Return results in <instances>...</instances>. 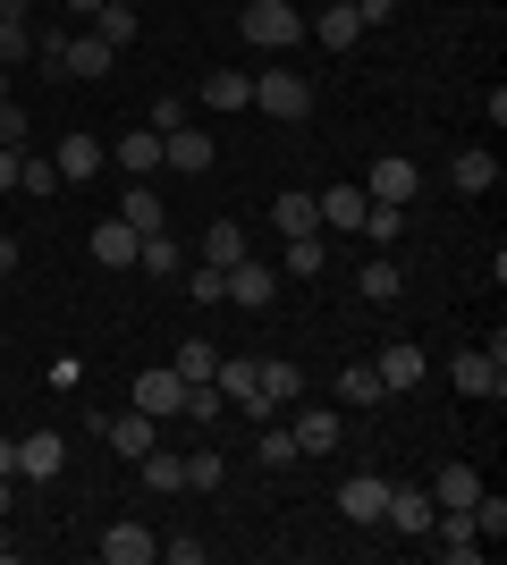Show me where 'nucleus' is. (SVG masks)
<instances>
[{"mask_svg":"<svg viewBox=\"0 0 507 565\" xmlns=\"http://www.w3.org/2000/svg\"><path fill=\"white\" fill-rule=\"evenodd\" d=\"M169 363H178V380H187V388H194V380H212V363H220V347H212V338H187V347L169 354Z\"/></svg>","mask_w":507,"mask_h":565,"instance_id":"nucleus-35","label":"nucleus"},{"mask_svg":"<svg viewBox=\"0 0 507 565\" xmlns=\"http://www.w3.org/2000/svg\"><path fill=\"white\" fill-rule=\"evenodd\" d=\"M254 110H271L279 127H305V118H314V85H305V68H254Z\"/></svg>","mask_w":507,"mask_h":565,"instance_id":"nucleus-2","label":"nucleus"},{"mask_svg":"<svg viewBox=\"0 0 507 565\" xmlns=\"http://www.w3.org/2000/svg\"><path fill=\"white\" fill-rule=\"evenodd\" d=\"M423 541H432L440 548V557H457V565H483V532H474V515H465V507H440V515H432V532H423Z\"/></svg>","mask_w":507,"mask_h":565,"instance_id":"nucleus-5","label":"nucleus"},{"mask_svg":"<svg viewBox=\"0 0 507 565\" xmlns=\"http://www.w3.org/2000/svg\"><path fill=\"white\" fill-rule=\"evenodd\" d=\"M398 228H406V212H398V203H363V236H372V245H389Z\"/></svg>","mask_w":507,"mask_h":565,"instance_id":"nucleus-41","label":"nucleus"},{"mask_svg":"<svg viewBox=\"0 0 507 565\" xmlns=\"http://www.w3.org/2000/svg\"><path fill=\"white\" fill-rule=\"evenodd\" d=\"M85 25H94V34H102L110 51H127V43H136V9H127V0H102V9H94Z\"/></svg>","mask_w":507,"mask_h":565,"instance_id":"nucleus-27","label":"nucleus"},{"mask_svg":"<svg viewBox=\"0 0 507 565\" xmlns=\"http://www.w3.org/2000/svg\"><path fill=\"white\" fill-rule=\"evenodd\" d=\"M0 143H9V152H25V110H18V102H0Z\"/></svg>","mask_w":507,"mask_h":565,"instance_id":"nucleus-46","label":"nucleus"},{"mask_svg":"<svg viewBox=\"0 0 507 565\" xmlns=\"http://www.w3.org/2000/svg\"><path fill=\"white\" fill-rule=\"evenodd\" d=\"M178 262H187V254H178V236H145V245H136V270H152V279H169V270H178Z\"/></svg>","mask_w":507,"mask_h":565,"instance_id":"nucleus-34","label":"nucleus"},{"mask_svg":"<svg viewBox=\"0 0 507 565\" xmlns=\"http://www.w3.org/2000/svg\"><path fill=\"white\" fill-rule=\"evenodd\" d=\"M288 439H296V456H330L338 448V414L330 405H305V414L288 423Z\"/></svg>","mask_w":507,"mask_h":565,"instance_id":"nucleus-19","label":"nucleus"},{"mask_svg":"<svg viewBox=\"0 0 507 565\" xmlns=\"http://www.w3.org/2000/svg\"><path fill=\"white\" fill-rule=\"evenodd\" d=\"M18 60H34V34L25 18H0V68H18Z\"/></svg>","mask_w":507,"mask_h":565,"instance_id":"nucleus-40","label":"nucleus"},{"mask_svg":"<svg viewBox=\"0 0 507 565\" xmlns=\"http://www.w3.org/2000/svg\"><path fill=\"white\" fill-rule=\"evenodd\" d=\"M356 287H363V305H398V287H406V279H398V262H363V270H356Z\"/></svg>","mask_w":507,"mask_h":565,"instance_id":"nucleus-31","label":"nucleus"},{"mask_svg":"<svg viewBox=\"0 0 507 565\" xmlns=\"http://www.w3.org/2000/svg\"><path fill=\"white\" fill-rule=\"evenodd\" d=\"M9 270H18V236H0V279H9Z\"/></svg>","mask_w":507,"mask_h":565,"instance_id":"nucleus-49","label":"nucleus"},{"mask_svg":"<svg viewBox=\"0 0 507 565\" xmlns=\"http://www.w3.org/2000/svg\"><path fill=\"white\" fill-rule=\"evenodd\" d=\"M145 127H152V136H169V127H187V102H178V94H161V102H152V118H145Z\"/></svg>","mask_w":507,"mask_h":565,"instance_id":"nucleus-43","label":"nucleus"},{"mask_svg":"<svg viewBox=\"0 0 507 565\" xmlns=\"http://www.w3.org/2000/svg\"><path fill=\"white\" fill-rule=\"evenodd\" d=\"M372 372H381L389 397H406V388H423V347H414V338H389V347L372 354Z\"/></svg>","mask_w":507,"mask_h":565,"instance_id":"nucleus-10","label":"nucleus"},{"mask_svg":"<svg viewBox=\"0 0 507 565\" xmlns=\"http://www.w3.org/2000/svg\"><path fill=\"white\" fill-rule=\"evenodd\" d=\"M237 34L254 51H296V43H305V9H296V0H245Z\"/></svg>","mask_w":507,"mask_h":565,"instance_id":"nucleus-1","label":"nucleus"},{"mask_svg":"<svg viewBox=\"0 0 507 565\" xmlns=\"http://www.w3.org/2000/svg\"><path fill=\"white\" fill-rule=\"evenodd\" d=\"M136 481H145L152 498H169V490H187V456H169L161 439H152V448L136 456Z\"/></svg>","mask_w":507,"mask_h":565,"instance_id":"nucleus-18","label":"nucleus"},{"mask_svg":"<svg viewBox=\"0 0 507 565\" xmlns=\"http://www.w3.org/2000/svg\"><path fill=\"white\" fill-rule=\"evenodd\" d=\"M271 296H279V279H271L263 262H229V305H245V312H263Z\"/></svg>","mask_w":507,"mask_h":565,"instance_id":"nucleus-20","label":"nucleus"},{"mask_svg":"<svg viewBox=\"0 0 507 565\" xmlns=\"http://www.w3.org/2000/svg\"><path fill=\"white\" fill-rule=\"evenodd\" d=\"M271 220H279V236H314L321 228V212H314V194H279V203H271Z\"/></svg>","mask_w":507,"mask_h":565,"instance_id":"nucleus-28","label":"nucleus"},{"mask_svg":"<svg viewBox=\"0 0 507 565\" xmlns=\"http://www.w3.org/2000/svg\"><path fill=\"white\" fill-rule=\"evenodd\" d=\"M68 472V439L60 430H25L18 439V481H60Z\"/></svg>","mask_w":507,"mask_h":565,"instance_id":"nucleus-6","label":"nucleus"},{"mask_svg":"<svg viewBox=\"0 0 507 565\" xmlns=\"http://www.w3.org/2000/svg\"><path fill=\"white\" fill-rule=\"evenodd\" d=\"M203 102L212 110H254V68H212L203 76Z\"/></svg>","mask_w":507,"mask_h":565,"instance_id":"nucleus-24","label":"nucleus"},{"mask_svg":"<svg viewBox=\"0 0 507 565\" xmlns=\"http://www.w3.org/2000/svg\"><path fill=\"white\" fill-rule=\"evenodd\" d=\"M110 60H119V51L85 25V34H68V51H60V76H110Z\"/></svg>","mask_w":507,"mask_h":565,"instance_id":"nucleus-17","label":"nucleus"},{"mask_svg":"<svg viewBox=\"0 0 507 565\" xmlns=\"http://www.w3.org/2000/svg\"><path fill=\"white\" fill-rule=\"evenodd\" d=\"M161 557H169V565H203V541H194V532H169Z\"/></svg>","mask_w":507,"mask_h":565,"instance_id":"nucleus-45","label":"nucleus"},{"mask_svg":"<svg viewBox=\"0 0 507 565\" xmlns=\"http://www.w3.org/2000/svg\"><path fill=\"white\" fill-rule=\"evenodd\" d=\"M356 18H363V34H372V25H389V18H398V0H356Z\"/></svg>","mask_w":507,"mask_h":565,"instance_id":"nucleus-47","label":"nucleus"},{"mask_svg":"<svg viewBox=\"0 0 507 565\" xmlns=\"http://www.w3.org/2000/svg\"><path fill=\"white\" fill-rule=\"evenodd\" d=\"M465 515H474V532H483V541H507V498H474V507H465Z\"/></svg>","mask_w":507,"mask_h":565,"instance_id":"nucleus-38","label":"nucleus"},{"mask_svg":"<svg viewBox=\"0 0 507 565\" xmlns=\"http://www.w3.org/2000/svg\"><path fill=\"white\" fill-rule=\"evenodd\" d=\"M110 161L94 136H60V186H94V169Z\"/></svg>","mask_w":507,"mask_h":565,"instance_id":"nucleus-21","label":"nucleus"},{"mask_svg":"<svg viewBox=\"0 0 507 565\" xmlns=\"http://www.w3.org/2000/svg\"><path fill=\"white\" fill-rule=\"evenodd\" d=\"M448 186H457V194H490V186H499V152H483V143H465L457 161H448Z\"/></svg>","mask_w":507,"mask_h":565,"instance_id":"nucleus-16","label":"nucleus"},{"mask_svg":"<svg viewBox=\"0 0 507 565\" xmlns=\"http://www.w3.org/2000/svg\"><path fill=\"white\" fill-rule=\"evenodd\" d=\"M136 245H145V236L127 228V220H102L94 228V262L102 270H136Z\"/></svg>","mask_w":507,"mask_h":565,"instance_id":"nucleus-23","label":"nucleus"},{"mask_svg":"<svg viewBox=\"0 0 507 565\" xmlns=\"http://www.w3.org/2000/svg\"><path fill=\"white\" fill-rule=\"evenodd\" d=\"M254 456H263V465H296V439H288L279 423H271V430H263V448H254Z\"/></svg>","mask_w":507,"mask_h":565,"instance_id":"nucleus-44","label":"nucleus"},{"mask_svg":"<svg viewBox=\"0 0 507 565\" xmlns=\"http://www.w3.org/2000/svg\"><path fill=\"white\" fill-rule=\"evenodd\" d=\"M0 18H18V0H0Z\"/></svg>","mask_w":507,"mask_h":565,"instance_id":"nucleus-54","label":"nucleus"},{"mask_svg":"<svg viewBox=\"0 0 507 565\" xmlns=\"http://www.w3.org/2000/svg\"><path fill=\"white\" fill-rule=\"evenodd\" d=\"M305 34H314L321 51H356V43H363V18H356V0H330V9H321V18L305 25Z\"/></svg>","mask_w":507,"mask_h":565,"instance_id":"nucleus-13","label":"nucleus"},{"mask_svg":"<svg viewBox=\"0 0 507 565\" xmlns=\"http://www.w3.org/2000/svg\"><path fill=\"white\" fill-rule=\"evenodd\" d=\"M381 507H389L381 472H347V481H338V515L356 523V532H363V523H381Z\"/></svg>","mask_w":507,"mask_h":565,"instance_id":"nucleus-8","label":"nucleus"},{"mask_svg":"<svg viewBox=\"0 0 507 565\" xmlns=\"http://www.w3.org/2000/svg\"><path fill=\"white\" fill-rule=\"evenodd\" d=\"M474 498H483V472H474V465H440L432 507H474Z\"/></svg>","mask_w":507,"mask_h":565,"instance_id":"nucleus-26","label":"nucleus"},{"mask_svg":"<svg viewBox=\"0 0 507 565\" xmlns=\"http://www.w3.org/2000/svg\"><path fill=\"white\" fill-rule=\"evenodd\" d=\"M0 102H9V68H0Z\"/></svg>","mask_w":507,"mask_h":565,"instance_id":"nucleus-55","label":"nucleus"},{"mask_svg":"<svg viewBox=\"0 0 507 565\" xmlns=\"http://www.w3.org/2000/svg\"><path fill=\"white\" fill-rule=\"evenodd\" d=\"M363 194H372V203H398V212H406L414 194H423V178H414V161L381 152V161H372V178H363Z\"/></svg>","mask_w":507,"mask_h":565,"instance_id":"nucleus-11","label":"nucleus"},{"mask_svg":"<svg viewBox=\"0 0 507 565\" xmlns=\"http://www.w3.org/2000/svg\"><path fill=\"white\" fill-rule=\"evenodd\" d=\"M212 152H220V143L194 136V127H169V136H161V169H187V178H203V169H212Z\"/></svg>","mask_w":507,"mask_h":565,"instance_id":"nucleus-15","label":"nucleus"},{"mask_svg":"<svg viewBox=\"0 0 507 565\" xmlns=\"http://www.w3.org/2000/svg\"><path fill=\"white\" fill-rule=\"evenodd\" d=\"M363 203H372L363 186H321L314 194V212H321V228H330V236H356L363 228Z\"/></svg>","mask_w":507,"mask_h":565,"instance_id":"nucleus-12","label":"nucleus"},{"mask_svg":"<svg viewBox=\"0 0 507 565\" xmlns=\"http://www.w3.org/2000/svg\"><path fill=\"white\" fill-rule=\"evenodd\" d=\"M212 388L229 405H245V414H263V363L254 354H229V363H212Z\"/></svg>","mask_w":507,"mask_h":565,"instance_id":"nucleus-7","label":"nucleus"},{"mask_svg":"<svg viewBox=\"0 0 507 565\" xmlns=\"http://www.w3.org/2000/svg\"><path fill=\"white\" fill-rule=\"evenodd\" d=\"M0 523H9V472H0Z\"/></svg>","mask_w":507,"mask_h":565,"instance_id":"nucleus-52","label":"nucleus"},{"mask_svg":"<svg viewBox=\"0 0 507 565\" xmlns=\"http://www.w3.org/2000/svg\"><path fill=\"white\" fill-rule=\"evenodd\" d=\"M127 405L136 414H187V380H178V363H152V372H136V388H127Z\"/></svg>","mask_w":507,"mask_h":565,"instance_id":"nucleus-4","label":"nucleus"},{"mask_svg":"<svg viewBox=\"0 0 507 565\" xmlns=\"http://www.w3.org/2000/svg\"><path fill=\"white\" fill-rule=\"evenodd\" d=\"M0 472H9V481H18V439H0Z\"/></svg>","mask_w":507,"mask_h":565,"instance_id":"nucleus-50","label":"nucleus"},{"mask_svg":"<svg viewBox=\"0 0 507 565\" xmlns=\"http://www.w3.org/2000/svg\"><path fill=\"white\" fill-rule=\"evenodd\" d=\"M68 9H76V18H94V9H102V0H68Z\"/></svg>","mask_w":507,"mask_h":565,"instance_id":"nucleus-53","label":"nucleus"},{"mask_svg":"<svg viewBox=\"0 0 507 565\" xmlns=\"http://www.w3.org/2000/svg\"><path fill=\"white\" fill-rule=\"evenodd\" d=\"M18 194H60V161H34V152H25L18 161Z\"/></svg>","mask_w":507,"mask_h":565,"instance_id":"nucleus-39","label":"nucleus"},{"mask_svg":"<svg viewBox=\"0 0 507 565\" xmlns=\"http://www.w3.org/2000/svg\"><path fill=\"white\" fill-rule=\"evenodd\" d=\"M187 287H194V305H229V270H220V262H203Z\"/></svg>","mask_w":507,"mask_h":565,"instance_id":"nucleus-42","label":"nucleus"},{"mask_svg":"<svg viewBox=\"0 0 507 565\" xmlns=\"http://www.w3.org/2000/svg\"><path fill=\"white\" fill-rule=\"evenodd\" d=\"M9 557H18V532H9V523H0V565H9Z\"/></svg>","mask_w":507,"mask_h":565,"instance_id":"nucleus-51","label":"nucleus"},{"mask_svg":"<svg viewBox=\"0 0 507 565\" xmlns=\"http://www.w3.org/2000/svg\"><path fill=\"white\" fill-rule=\"evenodd\" d=\"M119 220H127L136 236H161V194H152V178H136V186L119 194Z\"/></svg>","mask_w":507,"mask_h":565,"instance_id":"nucleus-25","label":"nucleus"},{"mask_svg":"<svg viewBox=\"0 0 507 565\" xmlns=\"http://www.w3.org/2000/svg\"><path fill=\"white\" fill-rule=\"evenodd\" d=\"M102 439H110V448L136 465V456L152 448V414H136V405H127V414H102Z\"/></svg>","mask_w":507,"mask_h":565,"instance_id":"nucleus-22","label":"nucleus"},{"mask_svg":"<svg viewBox=\"0 0 507 565\" xmlns=\"http://www.w3.org/2000/svg\"><path fill=\"white\" fill-rule=\"evenodd\" d=\"M314 270H330V236H288V279H314Z\"/></svg>","mask_w":507,"mask_h":565,"instance_id":"nucleus-32","label":"nucleus"},{"mask_svg":"<svg viewBox=\"0 0 507 565\" xmlns=\"http://www.w3.org/2000/svg\"><path fill=\"white\" fill-rule=\"evenodd\" d=\"M119 169H127V178H152V169H161V136H152V127L119 136Z\"/></svg>","mask_w":507,"mask_h":565,"instance_id":"nucleus-29","label":"nucleus"},{"mask_svg":"<svg viewBox=\"0 0 507 565\" xmlns=\"http://www.w3.org/2000/svg\"><path fill=\"white\" fill-rule=\"evenodd\" d=\"M389 388H381V372H372V363H347V372H338V405H381Z\"/></svg>","mask_w":507,"mask_h":565,"instance_id":"nucleus-33","label":"nucleus"},{"mask_svg":"<svg viewBox=\"0 0 507 565\" xmlns=\"http://www.w3.org/2000/svg\"><path fill=\"white\" fill-rule=\"evenodd\" d=\"M203 262H220V270H229V262H245V228H237V220H212V236H203Z\"/></svg>","mask_w":507,"mask_h":565,"instance_id":"nucleus-36","label":"nucleus"},{"mask_svg":"<svg viewBox=\"0 0 507 565\" xmlns=\"http://www.w3.org/2000/svg\"><path fill=\"white\" fill-rule=\"evenodd\" d=\"M18 161H25V152H9V143H0V194H18Z\"/></svg>","mask_w":507,"mask_h":565,"instance_id":"nucleus-48","label":"nucleus"},{"mask_svg":"<svg viewBox=\"0 0 507 565\" xmlns=\"http://www.w3.org/2000/svg\"><path fill=\"white\" fill-rule=\"evenodd\" d=\"M305 397V372L296 363H263V414H279V405Z\"/></svg>","mask_w":507,"mask_h":565,"instance_id":"nucleus-30","label":"nucleus"},{"mask_svg":"<svg viewBox=\"0 0 507 565\" xmlns=\"http://www.w3.org/2000/svg\"><path fill=\"white\" fill-rule=\"evenodd\" d=\"M432 490H398V481H389V507H381V523L389 532H398V541H423V532H432Z\"/></svg>","mask_w":507,"mask_h":565,"instance_id":"nucleus-9","label":"nucleus"},{"mask_svg":"<svg viewBox=\"0 0 507 565\" xmlns=\"http://www.w3.org/2000/svg\"><path fill=\"white\" fill-rule=\"evenodd\" d=\"M448 380H457L465 397H507V338H490V347H465L457 363H448Z\"/></svg>","mask_w":507,"mask_h":565,"instance_id":"nucleus-3","label":"nucleus"},{"mask_svg":"<svg viewBox=\"0 0 507 565\" xmlns=\"http://www.w3.org/2000/svg\"><path fill=\"white\" fill-rule=\"evenodd\" d=\"M102 557L110 565H152L161 541H152V523H110V532H102Z\"/></svg>","mask_w":507,"mask_h":565,"instance_id":"nucleus-14","label":"nucleus"},{"mask_svg":"<svg viewBox=\"0 0 507 565\" xmlns=\"http://www.w3.org/2000/svg\"><path fill=\"white\" fill-rule=\"evenodd\" d=\"M220 481H229V456H220V448L187 456V490H220Z\"/></svg>","mask_w":507,"mask_h":565,"instance_id":"nucleus-37","label":"nucleus"}]
</instances>
